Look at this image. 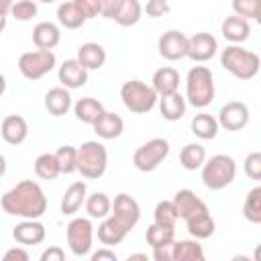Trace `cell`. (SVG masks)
Segmentation results:
<instances>
[{
	"label": "cell",
	"instance_id": "1",
	"mask_svg": "<svg viewBox=\"0 0 261 261\" xmlns=\"http://www.w3.org/2000/svg\"><path fill=\"white\" fill-rule=\"evenodd\" d=\"M0 204L8 216L41 218L47 210V196L37 181L22 179L2 196Z\"/></svg>",
	"mask_w": 261,
	"mask_h": 261
},
{
	"label": "cell",
	"instance_id": "2",
	"mask_svg": "<svg viewBox=\"0 0 261 261\" xmlns=\"http://www.w3.org/2000/svg\"><path fill=\"white\" fill-rule=\"evenodd\" d=\"M216 96L212 71L206 65H194L186 77V102L194 108H206Z\"/></svg>",
	"mask_w": 261,
	"mask_h": 261
},
{
	"label": "cell",
	"instance_id": "3",
	"mask_svg": "<svg viewBox=\"0 0 261 261\" xmlns=\"http://www.w3.org/2000/svg\"><path fill=\"white\" fill-rule=\"evenodd\" d=\"M220 65L239 80H253L259 73V55L241 45H228L220 53Z\"/></svg>",
	"mask_w": 261,
	"mask_h": 261
},
{
	"label": "cell",
	"instance_id": "4",
	"mask_svg": "<svg viewBox=\"0 0 261 261\" xmlns=\"http://www.w3.org/2000/svg\"><path fill=\"white\" fill-rule=\"evenodd\" d=\"M202 181L208 190L218 192L224 190L226 186H230L237 177V163L230 155H212L210 159H206L202 163Z\"/></svg>",
	"mask_w": 261,
	"mask_h": 261
},
{
	"label": "cell",
	"instance_id": "5",
	"mask_svg": "<svg viewBox=\"0 0 261 261\" xmlns=\"http://www.w3.org/2000/svg\"><path fill=\"white\" fill-rule=\"evenodd\" d=\"M108 151L98 141H86L77 147V171L86 179H98L106 173Z\"/></svg>",
	"mask_w": 261,
	"mask_h": 261
},
{
	"label": "cell",
	"instance_id": "6",
	"mask_svg": "<svg viewBox=\"0 0 261 261\" xmlns=\"http://www.w3.org/2000/svg\"><path fill=\"white\" fill-rule=\"evenodd\" d=\"M120 100H122V104H124L126 110L135 112V114H147V112H151L155 108L159 96L145 82L130 80V82H124L122 84V88H120Z\"/></svg>",
	"mask_w": 261,
	"mask_h": 261
},
{
	"label": "cell",
	"instance_id": "7",
	"mask_svg": "<svg viewBox=\"0 0 261 261\" xmlns=\"http://www.w3.org/2000/svg\"><path fill=\"white\" fill-rule=\"evenodd\" d=\"M57 63V57L51 49H37V51H27L18 57V71L31 80L37 82L45 77Z\"/></svg>",
	"mask_w": 261,
	"mask_h": 261
},
{
	"label": "cell",
	"instance_id": "8",
	"mask_svg": "<svg viewBox=\"0 0 261 261\" xmlns=\"http://www.w3.org/2000/svg\"><path fill=\"white\" fill-rule=\"evenodd\" d=\"M167 155H169V143L165 139H151L133 153V165L139 171L149 173L155 171L165 161Z\"/></svg>",
	"mask_w": 261,
	"mask_h": 261
},
{
	"label": "cell",
	"instance_id": "9",
	"mask_svg": "<svg viewBox=\"0 0 261 261\" xmlns=\"http://www.w3.org/2000/svg\"><path fill=\"white\" fill-rule=\"evenodd\" d=\"M65 239H67V247L75 257H86L92 251V241H94V226L90 222V218L77 216L71 218L67 228H65Z\"/></svg>",
	"mask_w": 261,
	"mask_h": 261
},
{
	"label": "cell",
	"instance_id": "10",
	"mask_svg": "<svg viewBox=\"0 0 261 261\" xmlns=\"http://www.w3.org/2000/svg\"><path fill=\"white\" fill-rule=\"evenodd\" d=\"M218 51V41L214 35L210 33H196L192 37H188V45H186V57H190L192 61L204 63L210 61Z\"/></svg>",
	"mask_w": 261,
	"mask_h": 261
},
{
	"label": "cell",
	"instance_id": "11",
	"mask_svg": "<svg viewBox=\"0 0 261 261\" xmlns=\"http://www.w3.org/2000/svg\"><path fill=\"white\" fill-rule=\"evenodd\" d=\"M110 214L122 224V226H126L128 230H133L135 228V224L141 220V206H139V202L133 198V196H128V194H118L116 198H114V202H112V208H110Z\"/></svg>",
	"mask_w": 261,
	"mask_h": 261
},
{
	"label": "cell",
	"instance_id": "12",
	"mask_svg": "<svg viewBox=\"0 0 261 261\" xmlns=\"http://www.w3.org/2000/svg\"><path fill=\"white\" fill-rule=\"evenodd\" d=\"M216 120H218V126L224 130H241L249 124V108L243 102L232 100L220 108Z\"/></svg>",
	"mask_w": 261,
	"mask_h": 261
},
{
	"label": "cell",
	"instance_id": "13",
	"mask_svg": "<svg viewBox=\"0 0 261 261\" xmlns=\"http://www.w3.org/2000/svg\"><path fill=\"white\" fill-rule=\"evenodd\" d=\"M186 45H188V37L175 29L163 33L159 37V43H157V49H159V55L167 61H177L181 57H186Z\"/></svg>",
	"mask_w": 261,
	"mask_h": 261
},
{
	"label": "cell",
	"instance_id": "14",
	"mask_svg": "<svg viewBox=\"0 0 261 261\" xmlns=\"http://www.w3.org/2000/svg\"><path fill=\"white\" fill-rule=\"evenodd\" d=\"M45 226L39 222V218H22V222L12 228V239L22 247L41 245L45 241Z\"/></svg>",
	"mask_w": 261,
	"mask_h": 261
},
{
	"label": "cell",
	"instance_id": "15",
	"mask_svg": "<svg viewBox=\"0 0 261 261\" xmlns=\"http://www.w3.org/2000/svg\"><path fill=\"white\" fill-rule=\"evenodd\" d=\"M59 82L63 88L67 90H75V88H82L86 86L88 82V69L77 61V59H65L61 65H59Z\"/></svg>",
	"mask_w": 261,
	"mask_h": 261
},
{
	"label": "cell",
	"instance_id": "16",
	"mask_svg": "<svg viewBox=\"0 0 261 261\" xmlns=\"http://www.w3.org/2000/svg\"><path fill=\"white\" fill-rule=\"evenodd\" d=\"M0 135L8 145H20L29 137V124L18 114H8L0 124Z\"/></svg>",
	"mask_w": 261,
	"mask_h": 261
},
{
	"label": "cell",
	"instance_id": "17",
	"mask_svg": "<svg viewBox=\"0 0 261 261\" xmlns=\"http://www.w3.org/2000/svg\"><path fill=\"white\" fill-rule=\"evenodd\" d=\"M186 226H188V232H190L194 239H198V241L210 239V237L214 234V230H216V222H214L212 214L208 212V208H204V210L192 214V216L186 220Z\"/></svg>",
	"mask_w": 261,
	"mask_h": 261
},
{
	"label": "cell",
	"instance_id": "18",
	"mask_svg": "<svg viewBox=\"0 0 261 261\" xmlns=\"http://www.w3.org/2000/svg\"><path fill=\"white\" fill-rule=\"evenodd\" d=\"M128 232H130V230H128L126 226H122L112 214H108L106 218H102V222L98 224V241H100L102 245H106V247L122 243Z\"/></svg>",
	"mask_w": 261,
	"mask_h": 261
},
{
	"label": "cell",
	"instance_id": "19",
	"mask_svg": "<svg viewBox=\"0 0 261 261\" xmlns=\"http://www.w3.org/2000/svg\"><path fill=\"white\" fill-rule=\"evenodd\" d=\"M220 33L228 43L239 45V43H243V41H247L251 37V24H249V20H245V18H241L237 14L234 16H226L222 20Z\"/></svg>",
	"mask_w": 261,
	"mask_h": 261
},
{
	"label": "cell",
	"instance_id": "20",
	"mask_svg": "<svg viewBox=\"0 0 261 261\" xmlns=\"http://www.w3.org/2000/svg\"><path fill=\"white\" fill-rule=\"evenodd\" d=\"M61 41V31L55 22L43 20L39 24H35L33 29V43L37 45V49H55Z\"/></svg>",
	"mask_w": 261,
	"mask_h": 261
},
{
	"label": "cell",
	"instance_id": "21",
	"mask_svg": "<svg viewBox=\"0 0 261 261\" xmlns=\"http://www.w3.org/2000/svg\"><path fill=\"white\" fill-rule=\"evenodd\" d=\"M173 204H175L177 216L184 218V220H188L192 214H196V212L208 208V206L196 196V192H192V190H188V188L175 192V196H173Z\"/></svg>",
	"mask_w": 261,
	"mask_h": 261
},
{
	"label": "cell",
	"instance_id": "22",
	"mask_svg": "<svg viewBox=\"0 0 261 261\" xmlns=\"http://www.w3.org/2000/svg\"><path fill=\"white\" fill-rule=\"evenodd\" d=\"M151 88L157 92V96H167V94L177 92V88H179V73H177V69H173L169 65L167 67H159L153 73Z\"/></svg>",
	"mask_w": 261,
	"mask_h": 261
},
{
	"label": "cell",
	"instance_id": "23",
	"mask_svg": "<svg viewBox=\"0 0 261 261\" xmlns=\"http://www.w3.org/2000/svg\"><path fill=\"white\" fill-rule=\"evenodd\" d=\"M92 126H94V133H96L100 139H116V137H120L122 130H124L122 118H120L118 114H114V112H108V110H104Z\"/></svg>",
	"mask_w": 261,
	"mask_h": 261
},
{
	"label": "cell",
	"instance_id": "24",
	"mask_svg": "<svg viewBox=\"0 0 261 261\" xmlns=\"http://www.w3.org/2000/svg\"><path fill=\"white\" fill-rule=\"evenodd\" d=\"M45 108L51 116H63L71 108V94L67 88L57 86L45 94Z\"/></svg>",
	"mask_w": 261,
	"mask_h": 261
},
{
	"label": "cell",
	"instance_id": "25",
	"mask_svg": "<svg viewBox=\"0 0 261 261\" xmlns=\"http://www.w3.org/2000/svg\"><path fill=\"white\" fill-rule=\"evenodd\" d=\"M86 196H88L86 184L84 181H73L61 198V214L63 216H73L82 208V204L86 202Z\"/></svg>",
	"mask_w": 261,
	"mask_h": 261
},
{
	"label": "cell",
	"instance_id": "26",
	"mask_svg": "<svg viewBox=\"0 0 261 261\" xmlns=\"http://www.w3.org/2000/svg\"><path fill=\"white\" fill-rule=\"evenodd\" d=\"M88 71L90 69H100L106 63V49L100 43H84L77 49V57H75Z\"/></svg>",
	"mask_w": 261,
	"mask_h": 261
},
{
	"label": "cell",
	"instance_id": "27",
	"mask_svg": "<svg viewBox=\"0 0 261 261\" xmlns=\"http://www.w3.org/2000/svg\"><path fill=\"white\" fill-rule=\"evenodd\" d=\"M186 106H188V102L179 92H173V94H167V96H159V112L169 122L179 120L186 114Z\"/></svg>",
	"mask_w": 261,
	"mask_h": 261
},
{
	"label": "cell",
	"instance_id": "28",
	"mask_svg": "<svg viewBox=\"0 0 261 261\" xmlns=\"http://www.w3.org/2000/svg\"><path fill=\"white\" fill-rule=\"evenodd\" d=\"M102 112H104L102 102L96 100V98H90V96L80 98V100L73 104V114H75V118H77L80 122H84V124H94Z\"/></svg>",
	"mask_w": 261,
	"mask_h": 261
},
{
	"label": "cell",
	"instance_id": "29",
	"mask_svg": "<svg viewBox=\"0 0 261 261\" xmlns=\"http://www.w3.org/2000/svg\"><path fill=\"white\" fill-rule=\"evenodd\" d=\"M173 261H204V249L198 239L173 241Z\"/></svg>",
	"mask_w": 261,
	"mask_h": 261
},
{
	"label": "cell",
	"instance_id": "30",
	"mask_svg": "<svg viewBox=\"0 0 261 261\" xmlns=\"http://www.w3.org/2000/svg\"><path fill=\"white\" fill-rule=\"evenodd\" d=\"M192 133L198 137V139H202V141H210V139H214L216 135H218V120L212 116V114H208V112H200V114H196L194 118H192Z\"/></svg>",
	"mask_w": 261,
	"mask_h": 261
},
{
	"label": "cell",
	"instance_id": "31",
	"mask_svg": "<svg viewBox=\"0 0 261 261\" xmlns=\"http://www.w3.org/2000/svg\"><path fill=\"white\" fill-rule=\"evenodd\" d=\"M206 161V149L198 143H188L181 151H179V165L188 171H196L202 167V163Z\"/></svg>",
	"mask_w": 261,
	"mask_h": 261
},
{
	"label": "cell",
	"instance_id": "32",
	"mask_svg": "<svg viewBox=\"0 0 261 261\" xmlns=\"http://www.w3.org/2000/svg\"><path fill=\"white\" fill-rule=\"evenodd\" d=\"M57 22L65 29H80L86 22V16L80 12V8L71 2H61L57 6Z\"/></svg>",
	"mask_w": 261,
	"mask_h": 261
},
{
	"label": "cell",
	"instance_id": "33",
	"mask_svg": "<svg viewBox=\"0 0 261 261\" xmlns=\"http://www.w3.org/2000/svg\"><path fill=\"white\" fill-rule=\"evenodd\" d=\"M141 16H143V6L139 0H122L120 8L112 20L120 27H133L141 20Z\"/></svg>",
	"mask_w": 261,
	"mask_h": 261
},
{
	"label": "cell",
	"instance_id": "34",
	"mask_svg": "<svg viewBox=\"0 0 261 261\" xmlns=\"http://www.w3.org/2000/svg\"><path fill=\"white\" fill-rule=\"evenodd\" d=\"M86 212L90 218H106L110 214V208H112V202L110 198L104 194V192H94L90 196H86Z\"/></svg>",
	"mask_w": 261,
	"mask_h": 261
},
{
	"label": "cell",
	"instance_id": "35",
	"mask_svg": "<svg viewBox=\"0 0 261 261\" xmlns=\"http://www.w3.org/2000/svg\"><path fill=\"white\" fill-rule=\"evenodd\" d=\"M145 239H147V245H151V249L153 247H161V245H167V243H173L175 241V228L153 222V224L147 226Z\"/></svg>",
	"mask_w": 261,
	"mask_h": 261
},
{
	"label": "cell",
	"instance_id": "36",
	"mask_svg": "<svg viewBox=\"0 0 261 261\" xmlns=\"http://www.w3.org/2000/svg\"><path fill=\"white\" fill-rule=\"evenodd\" d=\"M35 173L41 179H55L61 173L55 153H43V155H39L35 159Z\"/></svg>",
	"mask_w": 261,
	"mask_h": 261
},
{
	"label": "cell",
	"instance_id": "37",
	"mask_svg": "<svg viewBox=\"0 0 261 261\" xmlns=\"http://www.w3.org/2000/svg\"><path fill=\"white\" fill-rule=\"evenodd\" d=\"M177 220H179V216H177V210H175L173 200H161V202H157V206L153 210V222L175 228Z\"/></svg>",
	"mask_w": 261,
	"mask_h": 261
},
{
	"label": "cell",
	"instance_id": "38",
	"mask_svg": "<svg viewBox=\"0 0 261 261\" xmlns=\"http://www.w3.org/2000/svg\"><path fill=\"white\" fill-rule=\"evenodd\" d=\"M243 214L253 224L261 222V188L259 186L249 190V194L245 198V204H243Z\"/></svg>",
	"mask_w": 261,
	"mask_h": 261
},
{
	"label": "cell",
	"instance_id": "39",
	"mask_svg": "<svg viewBox=\"0 0 261 261\" xmlns=\"http://www.w3.org/2000/svg\"><path fill=\"white\" fill-rule=\"evenodd\" d=\"M57 163H59V171L61 173H73L77 171V149L71 145H63L55 151Z\"/></svg>",
	"mask_w": 261,
	"mask_h": 261
},
{
	"label": "cell",
	"instance_id": "40",
	"mask_svg": "<svg viewBox=\"0 0 261 261\" xmlns=\"http://www.w3.org/2000/svg\"><path fill=\"white\" fill-rule=\"evenodd\" d=\"M232 10L245 20H261V0H232Z\"/></svg>",
	"mask_w": 261,
	"mask_h": 261
},
{
	"label": "cell",
	"instance_id": "41",
	"mask_svg": "<svg viewBox=\"0 0 261 261\" xmlns=\"http://www.w3.org/2000/svg\"><path fill=\"white\" fill-rule=\"evenodd\" d=\"M10 14H12L16 20L27 22V20H31V18L37 16V4H35L33 0H16V2L12 4V8H10Z\"/></svg>",
	"mask_w": 261,
	"mask_h": 261
},
{
	"label": "cell",
	"instance_id": "42",
	"mask_svg": "<svg viewBox=\"0 0 261 261\" xmlns=\"http://www.w3.org/2000/svg\"><path fill=\"white\" fill-rule=\"evenodd\" d=\"M245 173L255 181L261 179V153L259 151H253L245 157Z\"/></svg>",
	"mask_w": 261,
	"mask_h": 261
},
{
	"label": "cell",
	"instance_id": "43",
	"mask_svg": "<svg viewBox=\"0 0 261 261\" xmlns=\"http://www.w3.org/2000/svg\"><path fill=\"white\" fill-rule=\"evenodd\" d=\"M143 10L147 12V16H151V18H159V16L167 14V12L171 10V6H169L167 0H147V4H145Z\"/></svg>",
	"mask_w": 261,
	"mask_h": 261
},
{
	"label": "cell",
	"instance_id": "44",
	"mask_svg": "<svg viewBox=\"0 0 261 261\" xmlns=\"http://www.w3.org/2000/svg\"><path fill=\"white\" fill-rule=\"evenodd\" d=\"M73 4L80 8V12L86 16V20L100 14V0H73Z\"/></svg>",
	"mask_w": 261,
	"mask_h": 261
},
{
	"label": "cell",
	"instance_id": "45",
	"mask_svg": "<svg viewBox=\"0 0 261 261\" xmlns=\"http://www.w3.org/2000/svg\"><path fill=\"white\" fill-rule=\"evenodd\" d=\"M120 4H122V0H100V16L112 20L116 16Z\"/></svg>",
	"mask_w": 261,
	"mask_h": 261
},
{
	"label": "cell",
	"instance_id": "46",
	"mask_svg": "<svg viewBox=\"0 0 261 261\" xmlns=\"http://www.w3.org/2000/svg\"><path fill=\"white\" fill-rule=\"evenodd\" d=\"M153 259L155 261H173V243L153 247Z\"/></svg>",
	"mask_w": 261,
	"mask_h": 261
},
{
	"label": "cell",
	"instance_id": "47",
	"mask_svg": "<svg viewBox=\"0 0 261 261\" xmlns=\"http://www.w3.org/2000/svg\"><path fill=\"white\" fill-rule=\"evenodd\" d=\"M63 259H65V251L57 245H53L41 253V261H63Z\"/></svg>",
	"mask_w": 261,
	"mask_h": 261
},
{
	"label": "cell",
	"instance_id": "48",
	"mask_svg": "<svg viewBox=\"0 0 261 261\" xmlns=\"http://www.w3.org/2000/svg\"><path fill=\"white\" fill-rule=\"evenodd\" d=\"M4 261H29V253L27 249L20 245V247H12L4 253Z\"/></svg>",
	"mask_w": 261,
	"mask_h": 261
},
{
	"label": "cell",
	"instance_id": "49",
	"mask_svg": "<svg viewBox=\"0 0 261 261\" xmlns=\"http://www.w3.org/2000/svg\"><path fill=\"white\" fill-rule=\"evenodd\" d=\"M90 259H92V261H116L118 257H116V253L110 251V249H98V251H94V253L90 255Z\"/></svg>",
	"mask_w": 261,
	"mask_h": 261
},
{
	"label": "cell",
	"instance_id": "50",
	"mask_svg": "<svg viewBox=\"0 0 261 261\" xmlns=\"http://www.w3.org/2000/svg\"><path fill=\"white\" fill-rule=\"evenodd\" d=\"M12 4H14V0H0V14L8 16V14H10V8H12Z\"/></svg>",
	"mask_w": 261,
	"mask_h": 261
},
{
	"label": "cell",
	"instance_id": "51",
	"mask_svg": "<svg viewBox=\"0 0 261 261\" xmlns=\"http://www.w3.org/2000/svg\"><path fill=\"white\" fill-rule=\"evenodd\" d=\"M135 259H143V261H147V255H145V253H133V255H128V261H135Z\"/></svg>",
	"mask_w": 261,
	"mask_h": 261
},
{
	"label": "cell",
	"instance_id": "52",
	"mask_svg": "<svg viewBox=\"0 0 261 261\" xmlns=\"http://www.w3.org/2000/svg\"><path fill=\"white\" fill-rule=\"evenodd\" d=\"M6 173V159H4V155L0 153V177Z\"/></svg>",
	"mask_w": 261,
	"mask_h": 261
},
{
	"label": "cell",
	"instance_id": "53",
	"mask_svg": "<svg viewBox=\"0 0 261 261\" xmlns=\"http://www.w3.org/2000/svg\"><path fill=\"white\" fill-rule=\"evenodd\" d=\"M4 92H6V77L0 73V96H2Z\"/></svg>",
	"mask_w": 261,
	"mask_h": 261
},
{
	"label": "cell",
	"instance_id": "54",
	"mask_svg": "<svg viewBox=\"0 0 261 261\" xmlns=\"http://www.w3.org/2000/svg\"><path fill=\"white\" fill-rule=\"evenodd\" d=\"M6 29V16L4 14H0V33Z\"/></svg>",
	"mask_w": 261,
	"mask_h": 261
},
{
	"label": "cell",
	"instance_id": "55",
	"mask_svg": "<svg viewBox=\"0 0 261 261\" xmlns=\"http://www.w3.org/2000/svg\"><path fill=\"white\" fill-rule=\"evenodd\" d=\"M39 2H45V4H51V2H57V0H39Z\"/></svg>",
	"mask_w": 261,
	"mask_h": 261
}]
</instances>
